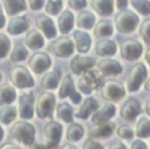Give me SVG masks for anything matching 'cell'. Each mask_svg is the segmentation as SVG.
<instances>
[{
    "mask_svg": "<svg viewBox=\"0 0 150 149\" xmlns=\"http://www.w3.org/2000/svg\"><path fill=\"white\" fill-rule=\"evenodd\" d=\"M137 25L138 16L129 9H121L115 16V27L121 33H131Z\"/></svg>",
    "mask_w": 150,
    "mask_h": 149,
    "instance_id": "3",
    "label": "cell"
},
{
    "mask_svg": "<svg viewBox=\"0 0 150 149\" xmlns=\"http://www.w3.org/2000/svg\"><path fill=\"white\" fill-rule=\"evenodd\" d=\"M56 115L60 120H62L67 123H71L73 118H74L73 107L67 102H61L56 106Z\"/></svg>",
    "mask_w": 150,
    "mask_h": 149,
    "instance_id": "31",
    "label": "cell"
},
{
    "mask_svg": "<svg viewBox=\"0 0 150 149\" xmlns=\"http://www.w3.org/2000/svg\"><path fill=\"white\" fill-rule=\"evenodd\" d=\"M28 65L29 68L32 69L33 73L35 74H42L45 72H47V69L50 67L52 65V60L49 57V55H47L43 52H36L33 53L28 60Z\"/></svg>",
    "mask_w": 150,
    "mask_h": 149,
    "instance_id": "11",
    "label": "cell"
},
{
    "mask_svg": "<svg viewBox=\"0 0 150 149\" xmlns=\"http://www.w3.org/2000/svg\"><path fill=\"white\" fill-rule=\"evenodd\" d=\"M73 38L75 41V47L77 49V52L80 53H87L90 48V36L88 33H86L84 31L81 29H76L73 32Z\"/></svg>",
    "mask_w": 150,
    "mask_h": 149,
    "instance_id": "22",
    "label": "cell"
},
{
    "mask_svg": "<svg viewBox=\"0 0 150 149\" xmlns=\"http://www.w3.org/2000/svg\"><path fill=\"white\" fill-rule=\"evenodd\" d=\"M0 149H20V147H18L14 143H4L0 147Z\"/></svg>",
    "mask_w": 150,
    "mask_h": 149,
    "instance_id": "47",
    "label": "cell"
},
{
    "mask_svg": "<svg viewBox=\"0 0 150 149\" xmlns=\"http://www.w3.org/2000/svg\"><path fill=\"white\" fill-rule=\"evenodd\" d=\"M16 99L15 89L9 83L0 84V106L11 104Z\"/></svg>",
    "mask_w": 150,
    "mask_h": 149,
    "instance_id": "27",
    "label": "cell"
},
{
    "mask_svg": "<svg viewBox=\"0 0 150 149\" xmlns=\"http://www.w3.org/2000/svg\"><path fill=\"white\" fill-rule=\"evenodd\" d=\"M116 114V107L111 102H107L101 109L96 110L91 116V122L94 124H98L102 122H107L111 120Z\"/></svg>",
    "mask_w": 150,
    "mask_h": 149,
    "instance_id": "17",
    "label": "cell"
},
{
    "mask_svg": "<svg viewBox=\"0 0 150 149\" xmlns=\"http://www.w3.org/2000/svg\"><path fill=\"white\" fill-rule=\"evenodd\" d=\"M128 4V0H116V6L117 8H124Z\"/></svg>",
    "mask_w": 150,
    "mask_h": 149,
    "instance_id": "48",
    "label": "cell"
},
{
    "mask_svg": "<svg viewBox=\"0 0 150 149\" xmlns=\"http://www.w3.org/2000/svg\"><path fill=\"white\" fill-rule=\"evenodd\" d=\"M130 149H148V147H146V144L142 140H135L131 143Z\"/></svg>",
    "mask_w": 150,
    "mask_h": 149,
    "instance_id": "45",
    "label": "cell"
},
{
    "mask_svg": "<svg viewBox=\"0 0 150 149\" xmlns=\"http://www.w3.org/2000/svg\"><path fill=\"white\" fill-rule=\"evenodd\" d=\"M5 26V15H4V12H2V7L0 5V29Z\"/></svg>",
    "mask_w": 150,
    "mask_h": 149,
    "instance_id": "49",
    "label": "cell"
},
{
    "mask_svg": "<svg viewBox=\"0 0 150 149\" xmlns=\"http://www.w3.org/2000/svg\"><path fill=\"white\" fill-rule=\"evenodd\" d=\"M27 55H28L27 48L22 45H18L11 52V60L14 61V62H19V61L25 60L27 57Z\"/></svg>",
    "mask_w": 150,
    "mask_h": 149,
    "instance_id": "36",
    "label": "cell"
},
{
    "mask_svg": "<svg viewBox=\"0 0 150 149\" xmlns=\"http://www.w3.org/2000/svg\"><path fill=\"white\" fill-rule=\"evenodd\" d=\"M141 111H142V109H141V104H139L138 100H136L135 97H129L121 107L120 114L124 120L131 121L135 117H137L141 114Z\"/></svg>",
    "mask_w": 150,
    "mask_h": 149,
    "instance_id": "15",
    "label": "cell"
},
{
    "mask_svg": "<svg viewBox=\"0 0 150 149\" xmlns=\"http://www.w3.org/2000/svg\"><path fill=\"white\" fill-rule=\"evenodd\" d=\"M62 9V1L61 0H47L45 5V11L47 14L56 15Z\"/></svg>",
    "mask_w": 150,
    "mask_h": 149,
    "instance_id": "38",
    "label": "cell"
},
{
    "mask_svg": "<svg viewBox=\"0 0 150 149\" xmlns=\"http://www.w3.org/2000/svg\"><path fill=\"white\" fill-rule=\"evenodd\" d=\"M68 5L69 7H71L73 9L80 11L82 8H86L87 6V0H68Z\"/></svg>",
    "mask_w": 150,
    "mask_h": 149,
    "instance_id": "42",
    "label": "cell"
},
{
    "mask_svg": "<svg viewBox=\"0 0 150 149\" xmlns=\"http://www.w3.org/2000/svg\"><path fill=\"white\" fill-rule=\"evenodd\" d=\"M136 136L138 138H148L150 136V121L148 117L142 116L136 123Z\"/></svg>",
    "mask_w": 150,
    "mask_h": 149,
    "instance_id": "34",
    "label": "cell"
},
{
    "mask_svg": "<svg viewBox=\"0 0 150 149\" xmlns=\"http://www.w3.org/2000/svg\"><path fill=\"white\" fill-rule=\"evenodd\" d=\"M61 70L59 68H54L50 72H47L41 79V86L45 89H54L60 83Z\"/></svg>",
    "mask_w": 150,
    "mask_h": 149,
    "instance_id": "23",
    "label": "cell"
},
{
    "mask_svg": "<svg viewBox=\"0 0 150 149\" xmlns=\"http://www.w3.org/2000/svg\"><path fill=\"white\" fill-rule=\"evenodd\" d=\"M114 29H112V23L109 20H101L96 23L95 28H94V34L96 38H105V36H110L112 34Z\"/></svg>",
    "mask_w": 150,
    "mask_h": 149,
    "instance_id": "32",
    "label": "cell"
},
{
    "mask_svg": "<svg viewBox=\"0 0 150 149\" xmlns=\"http://www.w3.org/2000/svg\"><path fill=\"white\" fill-rule=\"evenodd\" d=\"M9 134L14 140L21 142L25 145H30L33 142H35V129L27 121L15 122L12 126Z\"/></svg>",
    "mask_w": 150,
    "mask_h": 149,
    "instance_id": "2",
    "label": "cell"
},
{
    "mask_svg": "<svg viewBox=\"0 0 150 149\" xmlns=\"http://www.w3.org/2000/svg\"><path fill=\"white\" fill-rule=\"evenodd\" d=\"M74 26V15L70 11H63L57 19V27L61 33L66 34L71 31Z\"/></svg>",
    "mask_w": 150,
    "mask_h": 149,
    "instance_id": "25",
    "label": "cell"
},
{
    "mask_svg": "<svg viewBox=\"0 0 150 149\" xmlns=\"http://www.w3.org/2000/svg\"><path fill=\"white\" fill-rule=\"evenodd\" d=\"M55 108V96L53 93H42L35 102V113L40 118L52 117Z\"/></svg>",
    "mask_w": 150,
    "mask_h": 149,
    "instance_id": "6",
    "label": "cell"
},
{
    "mask_svg": "<svg viewBox=\"0 0 150 149\" xmlns=\"http://www.w3.org/2000/svg\"><path fill=\"white\" fill-rule=\"evenodd\" d=\"M149 83H150V81H149V80H146V81H145V83H144V84H145V90H149Z\"/></svg>",
    "mask_w": 150,
    "mask_h": 149,
    "instance_id": "54",
    "label": "cell"
},
{
    "mask_svg": "<svg viewBox=\"0 0 150 149\" xmlns=\"http://www.w3.org/2000/svg\"><path fill=\"white\" fill-rule=\"evenodd\" d=\"M1 1L8 15H15L20 12L26 11L27 8V4L25 0H1Z\"/></svg>",
    "mask_w": 150,
    "mask_h": 149,
    "instance_id": "28",
    "label": "cell"
},
{
    "mask_svg": "<svg viewBox=\"0 0 150 149\" xmlns=\"http://www.w3.org/2000/svg\"><path fill=\"white\" fill-rule=\"evenodd\" d=\"M131 6L141 14L148 15L150 13V2L149 0H130Z\"/></svg>",
    "mask_w": 150,
    "mask_h": 149,
    "instance_id": "37",
    "label": "cell"
},
{
    "mask_svg": "<svg viewBox=\"0 0 150 149\" xmlns=\"http://www.w3.org/2000/svg\"><path fill=\"white\" fill-rule=\"evenodd\" d=\"M9 48H11V41L8 36L0 33V59H4L8 54Z\"/></svg>",
    "mask_w": 150,
    "mask_h": 149,
    "instance_id": "39",
    "label": "cell"
},
{
    "mask_svg": "<svg viewBox=\"0 0 150 149\" xmlns=\"http://www.w3.org/2000/svg\"><path fill=\"white\" fill-rule=\"evenodd\" d=\"M82 149H104V148H103V145H102L100 142L89 138V140H87V141L83 143Z\"/></svg>",
    "mask_w": 150,
    "mask_h": 149,
    "instance_id": "43",
    "label": "cell"
},
{
    "mask_svg": "<svg viewBox=\"0 0 150 149\" xmlns=\"http://www.w3.org/2000/svg\"><path fill=\"white\" fill-rule=\"evenodd\" d=\"M150 19H145L142 23H141V27H139V34L142 35L143 40L145 41L146 45L150 43Z\"/></svg>",
    "mask_w": 150,
    "mask_h": 149,
    "instance_id": "40",
    "label": "cell"
},
{
    "mask_svg": "<svg viewBox=\"0 0 150 149\" xmlns=\"http://www.w3.org/2000/svg\"><path fill=\"white\" fill-rule=\"evenodd\" d=\"M114 130H115V123L111 121H107V122L95 124L93 128L89 129L88 134L90 137H94V138H104V137L111 136L114 134Z\"/></svg>",
    "mask_w": 150,
    "mask_h": 149,
    "instance_id": "18",
    "label": "cell"
},
{
    "mask_svg": "<svg viewBox=\"0 0 150 149\" xmlns=\"http://www.w3.org/2000/svg\"><path fill=\"white\" fill-rule=\"evenodd\" d=\"M95 50H96L97 55H100V56H109V55H114L116 53L117 46L112 40L103 39L96 43Z\"/></svg>",
    "mask_w": 150,
    "mask_h": 149,
    "instance_id": "24",
    "label": "cell"
},
{
    "mask_svg": "<svg viewBox=\"0 0 150 149\" xmlns=\"http://www.w3.org/2000/svg\"><path fill=\"white\" fill-rule=\"evenodd\" d=\"M2 137H4V129H2V127L0 126V141L2 140Z\"/></svg>",
    "mask_w": 150,
    "mask_h": 149,
    "instance_id": "53",
    "label": "cell"
},
{
    "mask_svg": "<svg viewBox=\"0 0 150 149\" xmlns=\"http://www.w3.org/2000/svg\"><path fill=\"white\" fill-rule=\"evenodd\" d=\"M97 70L101 75L110 76V75H118L123 72L122 65L114 59H102L97 62Z\"/></svg>",
    "mask_w": 150,
    "mask_h": 149,
    "instance_id": "16",
    "label": "cell"
},
{
    "mask_svg": "<svg viewBox=\"0 0 150 149\" xmlns=\"http://www.w3.org/2000/svg\"><path fill=\"white\" fill-rule=\"evenodd\" d=\"M16 109L13 106H2L0 108V122L4 124H9L11 122H13L16 117Z\"/></svg>",
    "mask_w": 150,
    "mask_h": 149,
    "instance_id": "35",
    "label": "cell"
},
{
    "mask_svg": "<svg viewBox=\"0 0 150 149\" xmlns=\"http://www.w3.org/2000/svg\"><path fill=\"white\" fill-rule=\"evenodd\" d=\"M95 63H96V60L94 57L76 55L71 59V61L69 63V67H70V69L74 74L80 75V74H82V73H84L89 69H93Z\"/></svg>",
    "mask_w": 150,
    "mask_h": 149,
    "instance_id": "13",
    "label": "cell"
},
{
    "mask_svg": "<svg viewBox=\"0 0 150 149\" xmlns=\"http://www.w3.org/2000/svg\"><path fill=\"white\" fill-rule=\"evenodd\" d=\"M95 23V16L89 11H82L79 13L76 18V25L77 27L82 29H91Z\"/></svg>",
    "mask_w": 150,
    "mask_h": 149,
    "instance_id": "30",
    "label": "cell"
},
{
    "mask_svg": "<svg viewBox=\"0 0 150 149\" xmlns=\"http://www.w3.org/2000/svg\"><path fill=\"white\" fill-rule=\"evenodd\" d=\"M108 149H127V145L124 143H122L121 141H115V142L110 143Z\"/></svg>",
    "mask_w": 150,
    "mask_h": 149,
    "instance_id": "46",
    "label": "cell"
},
{
    "mask_svg": "<svg viewBox=\"0 0 150 149\" xmlns=\"http://www.w3.org/2000/svg\"><path fill=\"white\" fill-rule=\"evenodd\" d=\"M84 135V129L79 123H71L67 129V140L69 142H79Z\"/></svg>",
    "mask_w": 150,
    "mask_h": 149,
    "instance_id": "33",
    "label": "cell"
},
{
    "mask_svg": "<svg viewBox=\"0 0 150 149\" xmlns=\"http://www.w3.org/2000/svg\"><path fill=\"white\" fill-rule=\"evenodd\" d=\"M145 113L150 115V101L149 100H146V103H145Z\"/></svg>",
    "mask_w": 150,
    "mask_h": 149,
    "instance_id": "51",
    "label": "cell"
},
{
    "mask_svg": "<svg viewBox=\"0 0 150 149\" xmlns=\"http://www.w3.org/2000/svg\"><path fill=\"white\" fill-rule=\"evenodd\" d=\"M67 96H69L74 103L81 102V95L75 89V84H74L73 77L70 75H66L62 79V81L60 83V88H59V97L64 99Z\"/></svg>",
    "mask_w": 150,
    "mask_h": 149,
    "instance_id": "12",
    "label": "cell"
},
{
    "mask_svg": "<svg viewBox=\"0 0 150 149\" xmlns=\"http://www.w3.org/2000/svg\"><path fill=\"white\" fill-rule=\"evenodd\" d=\"M35 25L36 27L43 33L47 39H52L56 36V28L53 22V20L47 15H39L35 18Z\"/></svg>",
    "mask_w": 150,
    "mask_h": 149,
    "instance_id": "19",
    "label": "cell"
},
{
    "mask_svg": "<svg viewBox=\"0 0 150 149\" xmlns=\"http://www.w3.org/2000/svg\"><path fill=\"white\" fill-rule=\"evenodd\" d=\"M91 7L100 15H110L114 11V0H91Z\"/></svg>",
    "mask_w": 150,
    "mask_h": 149,
    "instance_id": "29",
    "label": "cell"
},
{
    "mask_svg": "<svg viewBox=\"0 0 150 149\" xmlns=\"http://www.w3.org/2000/svg\"><path fill=\"white\" fill-rule=\"evenodd\" d=\"M1 79H2V75H1V73H0V81H1Z\"/></svg>",
    "mask_w": 150,
    "mask_h": 149,
    "instance_id": "55",
    "label": "cell"
},
{
    "mask_svg": "<svg viewBox=\"0 0 150 149\" xmlns=\"http://www.w3.org/2000/svg\"><path fill=\"white\" fill-rule=\"evenodd\" d=\"M34 114V99L32 93H23L19 96V115L21 118H32Z\"/></svg>",
    "mask_w": 150,
    "mask_h": 149,
    "instance_id": "14",
    "label": "cell"
},
{
    "mask_svg": "<svg viewBox=\"0 0 150 149\" xmlns=\"http://www.w3.org/2000/svg\"><path fill=\"white\" fill-rule=\"evenodd\" d=\"M49 49L57 57H68L74 53V43L68 36H60L50 43Z\"/></svg>",
    "mask_w": 150,
    "mask_h": 149,
    "instance_id": "9",
    "label": "cell"
},
{
    "mask_svg": "<svg viewBox=\"0 0 150 149\" xmlns=\"http://www.w3.org/2000/svg\"><path fill=\"white\" fill-rule=\"evenodd\" d=\"M117 135L124 140H131L134 137V130L131 129V127L123 124L117 128Z\"/></svg>",
    "mask_w": 150,
    "mask_h": 149,
    "instance_id": "41",
    "label": "cell"
},
{
    "mask_svg": "<svg viewBox=\"0 0 150 149\" xmlns=\"http://www.w3.org/2000/svg\"><path fill=\"white\" fill-rule=\"evenodd\" d=\"M143 53L142 45L135 39H127L121 45V56L128 61L137 60Z\"/></svg>",
    "mask_w": 150,
    "mask_h": 149,
    "instance_id": "10",
    "label": "cell"
},
{
    "mask_svg": "<svg viewBox=\"0 0 150 149\" xmlns=\"http://www.w3.org/2000/svg\"><path fill=\"white\" fill-rule=\"evenodd\" d=\"M45 0H29V7L33 11H39L43 7Z\"/></svg>",
    "mask_w": 150,
    "mask_h": 149,
    "instance_id": "44",
    "label": "cell"
},
{
    "mask_svg": "<svg viewBox=\"0 0 150 149\" xmlns=\"http://www.w3.org/2000/svg\"><path fill=\"white\" fill-rule=\"evenodd\" d=\"M60 149H77V147H75V145L71 144V143H66V144L61 145Z\"/></svg>",
    "mask_w": 150,
    "mask_h": 149,
    "instance_id": "50",
    "label": "cell"
},
{
    "mask_svg": "<svg viewBox=\"0 0 150 149\" xmlns=\"http://www.w3.org/2000/svg\"><path fill=\"white\" fill-rule=\"evenodd\" d=\"M28 26H29V23H28V20L26 19V16H23V15L14 16L8 22L7 32L12 35L21 34L28 29Z\"/></svg>",
    "mask_w": 150,
    "mask_h": 149,
    "instance_id": "21",
    "label": "cell"
},
{
    "mask_svg": "<svg viewBox=\"0 0 150 149\" xmlns=\"http://www.w3.org/2000/svg\"><path fill=\"white\" fill-rule=\"evenodd\" d=\"M98 108V102L96 101V99L94 97H87L82 104L80 106L79 110L75 113V117L77 118H88L93 113H95Z\"/></svg>",
    "mask_w": 150,
    "mask_h": 149,
    "instance_id": "20",
    "label": "cell"
},
{
    "mask_svg": "<svg viewBox=\"0 0 150 149\" xmlns=\"http://www.w3.org/2000/svg\"><path fill=\"white\" fill-rule=\"evenodd\" d=\"M25 43L30 49H39L43 46L45 40H43V36L41 35V33L38 29H32L27 33V35L25 38Z\"/></svg>",
    "mask_w": 150,
    "mask_h": 149,
    "instance_id": "26",
    "label": "cell"
},
{
    "mask_svg": "<svg viewBox=\"0 0 150 149\" xmlns=\"http://www.w3.org/2000/svg\"><path fill=\"white\" fill-rule=\"evenodd\" d=\"M102 86V75L96 69H89L84 72L83 76L79 79L77 87L84 94H90L93 89H97Z\"/></svg>",
    "mask_w": 150,
    "mask_h": 149,
    "instance_id": "4",
    "label": "cell"
},
{
    "mask_svg": "<svg viewBox=\"0 0 150 149\" xmlns=\"http://www.w3.org/2000/svg\"><path fill=\"white\" fill-rule=\"evenodd\" d=\"M149 55H150V49H146L145 52V61L149 62Z\"/></svg>",
    "mask_w": 150,
    "mask_h": 149,
    "instance_id": "52",
    "label": "cell"
},
{
    "mask_svg": "<svg viewBox=\"0 0 150 149\" xmlns=\"http://www.w3.org/2000/svg\"><path fill=\"white\" fill-rule=\"evenodd\" d=\"M11 81L16 88H30L34 86V80L32 75L23 66H15L12 68Z\"/></svg>",
    "mask_w": 150,
    "mask_h": 149,
    "instance_id": "8",
    "label": "cell"
},
{
    "mask_svg": "<svg viewBox=\"0 0 150 149\" xmlns=\"http://www.w3.org/2000/svg\"><path fill=\"white\" fill-rule=\"evenodd\" d=\"M101 94H102V97L105 99L107 101L116 102V101H120L124 97L125 89H124V86L120 81L108 80L104 83H102Z\"/></svg>",
    "mask_w": 150,
    "mask_h": 149,
    "instance_id": "7",
    "label": "cell"
},
{
    "mask_svg": "<svg viewBox=\"0 0 150 149\" xmlns=\"http://www.w3.org/2000/svg\"><path fill=\"white\" fill-rule=\"evenodd\" d=\"M43 134L46 142H33L30 149H55L61 141L62 126L56 121H49L45 126Z\"/></svg>",
    "mask_w": 150,
    "mask_h": 149,
    "instance_id": "1",
    "label": "cell"
},
{
    "mask_svg": "<svg viewBox=\"0 0 150 149\" xmlns=\"http://www.w3.org/2000/svg\"><path fill=\"white\" fill-rule=\"evenodd\" d=\"M146 67L143 63H135L127 77V89L129 92H136L139 89L141 84L146 80Z\"/></svg>",
    "mask_w": 150,
    "mask_h": 149,
    "instance_id": "5",
    "label": "cell"
}]
</instances>
